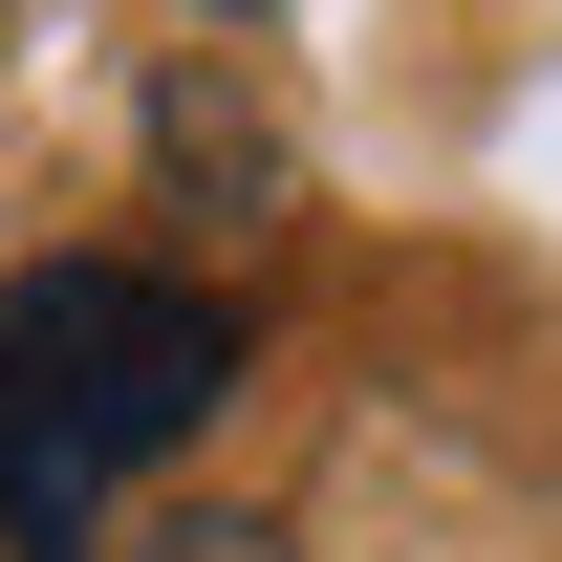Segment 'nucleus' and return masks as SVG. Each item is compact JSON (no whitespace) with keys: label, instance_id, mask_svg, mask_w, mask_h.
I'll return each instance as SVG.
<instances>
[{"label":"nucleus","instance_id":"f257e3e1","mask_svg":"<svg viewBox=\"0 0 562 562\" xmlns=\"http://www.w3.org/2000/svg\"><path fill=\"white\" fill-rule=\"evenodd\" d=\"M216 390H238V303H195V281H151V260L0 281V541L87 562V519H109Z\"/></svg>","mask_w":562,"mask_h":562},{"label":"nucleus","instance_id":"f03ea898","mask_svg":"<svg viewBox=\"0 0 562 562\" xmlns=\"http://www.w3.org/2000/svg\"><path fill=\"white\" fill-rule=\"evenodd\" d=\"M131 562H281V541H260V519H151Z\"/></svg>","mask_w":562,"mask_h":562}]
</instances>
